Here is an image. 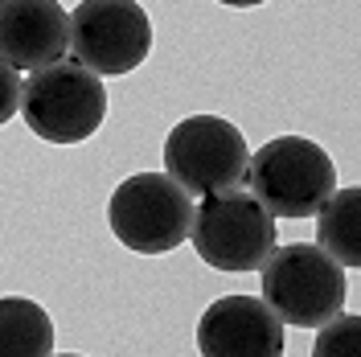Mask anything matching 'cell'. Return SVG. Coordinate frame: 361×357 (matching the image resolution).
Returning <instances> with one entry per match:
<instances>
[{"label":"cell","instance_id":"6da1fadb","mask_svg":"<svg viewBox=\"0 0 361 357\" xmlns=\"http://www.w3.org/2000/svg\"><path fill=\"white\" fill-rule=\"evenodd\" d=\"M247 193L271 218H312L337 193V164L304 135H275L250 152Z\"/></svg>","mask_w":361,"mask_h":357},{"label":"cell","instance_id":"7a4b0ae2","mask_svg":"<svg viewBox=\"0 0 361 357\" xmlns=\"http://www.w3.org/2000/svg\"><path fill=\"white\" fill-rule=\"evenodd\" d=\"M259 284L267 308L283 320V329L329 325L337 313H345V296H349L345 267L333 263L316 243L275 246L267 263L259 267Z\"/></svg>","mask_w":361,"mask_h":357},{"label":"cell","instance_id":"3957f363","mask_svg":"<svg viewBox=\"0 0 361 357\" xmlns=\"http://www.w3.org/2000/svg\"><path fill=\"white\" fill-rule=\"evenodd\" d=\"M21 119L45 144H82L107 119V87L78 62H54L21 83Z\"/></svg>","mask_w":361,"mask_h":357},{"label":"cell","instance_id":"277c9868","mask_svg":"<svg viewBox=\"0 0 361 357\" xmlns=\"http://www.w3.org/2000/svg\"><path fill=\"white\" fill-rule=\"evenodd\" d=\"M189 243L214 271H259L275 250V218L247 189L209 193L193 205Z\"/></svg>","mask_w":361,"mask_h":357},{"label":"cell","instance_id":"5b68a950","mask_svg":"<svg viewBox=\"0 0 361 357\" xmlns=\"http://www.w3.org/2000/svg\"><path fill=\"white\" fill-rule=\"evenodd\" d=\"M107 222L115 238L135 255H169L189 238L193 198L169 173H132L115 185Z\"/></svg>","mask_w":361,"mask_h":357},{"label":"cell","instance_id":"8992f818","mask_svg":"<svg viewBox=\"0 0 361 357\" xmlns=\"http://www.w3.org/2000/svg\"><path fill=\"white\" fill-rule=\"evenodd\" d=\"M250 148L243 132L222 115H185L164 135V169L193 198L243 189Z\"/></svg>","mask_w":361,"mask_h":357},{"label":"cell","instance_id":"52a82bcc","mask_svg":"<svg viewBox=\"0 0 361 357\" xmlns=\"http://www.w3.org/2000/svg\"><path fill=\"white\" fill-rule=\"evenodd\" d=\"M66 49L99 78L132 74L152 49V21L135 0H82L70 13Z\"/></svg>","mask_w":361,"mask_h":357},{"label":"cell","instance_id":"ba28073f","mask_svg":"<svg viewBox=\"0 0 361 357\" xmlns=\"http://www.w3.org/2000/svg\"><path fill=\"white\" fill-rule=\"evenodd\" d=\"M202 357H283V320L263 296H222L197 320Z\"/></svg>","mask_w":361,"mask_h":357},{"label":"cell","instance_id":"9c48e42d","mask_svg":"<svg viewBox=\"0 0 361 357\" xmlns=\"http://www.w3.org/2000/svg\"><path fill=\"white\" fill-rule=\"evenodd\" d=\"M70 45V13L58 0H0V62L42 70L62 62Z\"/></svg>","mask_w":361,"mask_h":357},{"label":"cell","instance_id":"30bf717a","mask_svg":"<svg viewBox=\"0 0 361 357\" xmlns=\"http://www.w3.org/2000/svg\"><path fill=\"white\" fill-rule=\"evenodd\" d=\"M312 218H316V246L345 271L361 267V189L357 185L337 189Z\"/></svg>","mask_w":361,"mask_h":357},{"label":"cell","instance_id":"8fae6325","mask_svg":"<svg viewBox=\"0 0 361 357\" xmlns=\"http://www.w3.org/2000/svg\"><path fill=\"white\" fill-rule=\"evenodd\" d=\"M54 320L29 296H0V357H49Z\"/></svg>","mask_w":361,"mask_h":357},{"label":"cell","instance_id":"7c38bea8","mask_svg":"<svg viewBox=\"0 0 361 357\" xmlns=\"http://www.w3.org/2000/svg\"><path fill=\"white\" fill-rule=\"evenodd\" d=\"M312 357H361V316L337 313L329 325L316 329Z\"/></svg>","mask_w":361,"mask_h":357},{"label":"cell","instance_id":"4fadbf2b","mask_svg":"<svg viewBox=\"0 0 361 357\" xmlns=\"http://www.w3.org/2000/svg\"><path fill=\"white\" fill-rule=\"evenodd\" d=\"M17 111H21V74L8 62H0V128Z\"/></svg>","mask_w":361,"mask_h":357},{"label":"cell","instance_id":"5bb4252c","mask_svg":"<svg viewBox=\"0 0 361 357\" xmlns=\"http://www.w3.org/2000/svg\"><path fill=\"white\" fill-rule=\"evenodd\" d=\"M218 4H230V8H255V4H267V0H218Z\"/></svg>","mask_w":361,"mask_h":357},{"label":"cell","instance_id":"9a60e30c","mask_svg":"<svg viewBox=\"0 0 361 357\" xmlns=\"http://www.w3.org/2000/svg\"><path fill=\"white\" fill-rule=\"evenodd\" d=\"M49 357H82V353H49Z\"/></svg>","mask_w":361,"mask_h":357}]
</instances>
